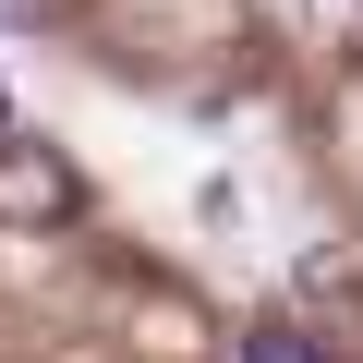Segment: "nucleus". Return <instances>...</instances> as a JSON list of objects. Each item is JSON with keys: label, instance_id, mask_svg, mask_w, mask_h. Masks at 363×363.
I'll return each mask as SVG.
<instances>
[{"label": "nucleus", "instance_id": "f257e3e1", "mask_svg": "<svg viewBox=\"0 0 363 363\" xmlns=\"http://www.w3.org/2000/svg\"><path fill=\"white\" fill-rule=\"evenodd\" d=\"M85 206V182L49 157V145H25V133H0V230H61Z\"/></svg>", "mask_w": 363, "mask_h": 363}, {"label": "nucleus", "instance_id": "f03ea898", "mask_svg": "<svg viewBox=\"0 0 363 363\" xmlns=\"http://www.w3.org/2000/svg\"><path fill=\"white\" fill-rule=\"evenodd\" d=\"M242 363H315V339H303V327H255V339H242Z\"/></svg>", "mask_w": 363, "mask_h": 363}]
</instances>
